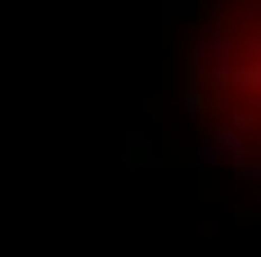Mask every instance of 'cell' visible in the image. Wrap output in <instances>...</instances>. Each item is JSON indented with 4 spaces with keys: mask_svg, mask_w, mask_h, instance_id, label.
<instances>
[{
    "mask_svg": "<svg viewBox=\"0 0 261 257\" xmlns=\"http://www.w3.org/2000/svg\"><path fill=\"white\" fill-rule=\"evenodd\" d=\"M198 86L239 122L261 118V0H221L198 41Z\"/></svg>",
    "mask_w": 261,
    "mask_h": 257,
    "instance_id": "cell-1",
    "label": "cell"
}]
</instances>
